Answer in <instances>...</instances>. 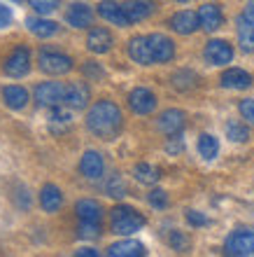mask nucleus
I'll return each mask as SVG.
<instances>
[{
  "label": "nucleus",
  "instance_id": "f257e3e1",
  "mask_svg": "<svg viewBox=\"0 0 254 257\" xmlns=\"http://www.w3.org/2000/svg\"><path fill=\"white\" fill-rule=\"evenodd\" d=\"M124 126V115L114 101L101 98L87 112V128L101 141H114Z\"/></svg>",
  "mask_w": 254,
  "mask_h": 257
},
{
  "label": "nucleus",
  "instance_id": "f03ea898",
  "mask_svg": "<svg viewBox=\"0 0 254 257\" xmlns=\"http://www.w3.org/2000/svg\"><path fill=\"white\" fill-rule=\"evenodd\" d=\"M110 227L114 234L128 236L133 231H140L145 227V217L133 208V206H114L110 213Z\"/></svg>",
  "mask_w": 254,
  "mask_h": 257
},
{
  "label": "nucleus",
  "instance_id": "7ed1b4c3",
  "mask_svg": "<svg viewBox=\"0 0 254 257\" xmlns=\"http://www.w3.org/2000/svg\"><path fill=\"white\" fill-rule=\"evenodd\" d=\"M38 66L45 75H68L70 70L75 68V61L70 59L68 54L59 52V49H52V47H42L38 52Z\"/></svg>",
  "mask_w": 254,
  "mask_h": 257
},
{
  "label": "nucleus",
  "instance_id": "20e7f679",
  "mask_svg": "<svg viewBox=\"0 0 254 257\" xmlns=\"http://www.w3.org/2000/svg\"><path fill=\"white\" fill-rule=\"evenodd\" d=\"M3 73L7 77H14V80L26 77L31 73V49L26 45H17L3 61Z\"/></svg>",
  "mask_w": 254,
  "mask_h": 257
},
{
  "label": "nucleus",
  "instance_id": "39448f33",
  "mask_svg": "<svg viewBox=\"0 0 254 257\" xmlns=\"http://www.w3.org/2000/svg\"><path fill=\"white\" fill-rule=\"evenodd\" d=\"M224 252L233 257H247L254 255V229L252 227H240L231 231L224 241Z\"/></svg>",
  "mask_w": 254,
  "mask_h": 257
},
{
  "label": "nucleus",
  "instance_id": "423d86ee",
  "mask_svg": "<svg viewBox=\"0 0 254 257\" xmlns=\"http://www.w3.org/2000/svg\"><path fill=\"white\" fill-rule=\"evenodd\" d=\"M35 103L40 108H56L66 105V84L63 82H42L35 87Z\"/></svg>",
  "mask_w": 254,
  "mask_h": 257
},
{
  "label": "nucleus",
  "instance_id": "0eeeda50",
  "mask_svg": "<svg viewBox=\"0 0 254 257\" xmlns=\"http://www.w3.org/2000/svg\"><path fill=\"white\" fill-rule=\"evenodd\" d=\"M149 49H152L154 63H168L175 59V42L163 33H152L147 35Z\"/></svg>",
  "mask_w": 254,
  "mask_h": 257
},
{
  "label": "nucleus",
  "instance_id": "6e6552de",
  "mask_svg": "<svg viewBox=\"0 0 254 257\" xmlns=\"http://www.w3.org/2000/svg\"><path fill=\"white\" fill-rule=\"evenodd\" d=\"M203 56L212 66H226V63L233 61V47L226 40H210L203 49Z\"/></svg>",
  "mask_w": 254,
  "mask_h": 257
},
{
  "label": "nucleus",
  "instance_id": "1a4fd4ad",
  "mask_svg": "<svg viewBox=\"0 0 254 257\" xmlns=\"http://www.w3.org/2000/svg\"><path fill=\"white\" fill-rule=\"evenodd\" d=\"M128 108L133 110L135 115H149L156 108V96L147 87H135L128 94Z\"/></svg>",
  "mask_w": 254,
  "mask_h": 257
},
{
  "label": "nucleus",
  "instance_id": "9d476101",
  "mask_svg": "<svg viewBox=\"0 0 254 257\" xmlns=\"http://www.w3.org/2000/svg\"><path fill=\"white\" fill-rule=\"evenodd\" d=\"M80 173L87 178V180H101L103 173H105V162H103L101 152L87 150L80 159Z\"/></svg>",
  "mask_w": 254,
  "mask_h": 257
},
{
  "label": "nucleus",
  "instance_id": "9b49d317",
  "mask_svg": "<svg viewBox=\"0 0 254 257\" xmlns=\"http://www.w3.org/2000/svg\"><path fill=\"white\" fill-rule=\"evenodd\" d=\"M184 124H187V115L177 108H170V110H166V112H161L159 119H156L159 131L161 134H166V136L180 134L182 128H184Z\"/></svg>",
  "mask_w": 254,
  "mask_h": 257
},
{
  "label": "nucleus",
  "instance_id": "f8f14e48",
  "mask_svg": "<svg viewBox=\"0 0 254 257\" xmlns=\"http://www.w3.org/2000/svg\"><path fill=\"white\" fill-rule=\"evenodd\" d=\"M91 101V89L84 82H70L66 84V105L70 110H84Z\"/></svg>",
  "mask_w": 254,
  "mask_h": 257
},
{
  "label": "nucleus",
  "instance_id": "ddd939ff",
  "mask_svg": "<svg viewBox=\"0 0 254 257\" xmlns=\"http://www.w3.org/2000/svg\"><path fill=\"white\" fill-rule=\"evenodd\" d=\"M112 45H114V38H112V33H110L107 28L96 26V28L89 31L87 49L91 52V54H107V52L112 49Z\"/></svg>",
  "mask_w": 254,
  "mask_h": 257
},
{
  "label": "nucleus",
  "instance_id": "4468645a",
  "mask_svg": "<svg viewBox=\"0 0 254 257\" xmlns=\"http://www.w3.org/2000/svg\"><path fill=\"white\" fill-rule=\"evenodd\" d=\"M121 7H124L128 24H138V21H145L147 17H152L156 10V3L154 0H126V3H121Z\"/></svg>",
  "mask_w": 254,
  "mask_h": 257
},
{
  "label": "nucleus",
  "instance_id": "2eb2a0df",
  "mask_svg": "<svg viewBox=\"0 0 254 257\" xmlns=\"http://www.w3.org/2000/svg\"><path fill=\"white\" fill-rule=\"evenodd\" d=\"M170 28L180 35H191L201 28V21H198V12H191V10H182V12H175L170 17Z\"/></svg>",
  "mask_w": 254,
  "mask_h": 257
},
{
  "label": "nucleus",
  "instance_id": "dca6fc26",
  "mask_svg": "<svg viewBox=\"0 0 254 257\" xmlns=\"http://www.w3.org/2000/svg\"><path fill=\"white\" fill-rule=\"evenodd\" d=\"M126 49H128V56H131V61L133 63H140V66H152L154 63L147 35H135V38H131Z\"/></svg>",
  "mask_w": 254,
  "mask_h": 257
},
{
  "label": "nucleus",
  "instance_id": "f3484780",
  "mask_svg": "<svg viewBox=\"0 0 254 257\" xmlns=\"http://www.w3.org/2000/svg\"><path fill=\"white\" fill-rule=\"evenodd\" d=\"M66 24L73 28H89L94 24V10L87 3H73L66 12Z\"/></svg>",
  "mask_w": 254,
  "mask_h": 257
},
{
  "label": "nucleus",
  "instance_id": "a211bd4d",
  "mask_svg": "<svg viewBox=\"0 0 254 257\" xmlns=\"http://www.w3.org/2000/svg\"><path fill=\"white\" fill-rule=\"evenodd\" d=\"M0 96H3V103H5L10 110H14V112L24 110L28 105V101H31L28 91L24 87H19V84H7V87H3Z\"/></svg>",
  "mask_w": 254,
  "mask_h": 257
},
{
  "label": "nucleus",
  "instance_id": "6ab92c4d",
  "mask_svg": "<svg viewBox=\"0 0 254 257\" xmlns=\"http://www.w3.org/2000/svg\"><path fill=\"white\" fill-rule=\"evenodd\" d=\"M61 206H63V192L59 190V185L47 183L42 185L40 190V208L45 213H59Z\"/></svg>",
  "mask_w": 254,
  "mask_h": 257
},
{
  "label": "nucleus",
  "instance_id": "aec40b11",
  "mask_svg": "<svg viewBox=\"0 0 254 257\" xmlns=\"http://www.w3.org/2000/svg\"><path fill=\"white\" fill-rule=\"evenodd\" d=\"M198 21H201L203 31L212 33V31H217V28L224 24V14H221L219 5H214V3H205V5H201V10H198Z\"/></svg>",
  "mask_w": 254,
  "mask_h": 257
},
{
  "label": "nucleus",
  "instance_id": "412c9836",
  "mask_svg": "<svg viewBox=\"0 0 254 257\" xmlns=\"http://www.w3.org/2000/svg\"><path fill=\"white\" fill-rule=\"evenodd\" d=\"M98 14H101L105 21H110V24H114V26H119V28L131 26L126 19V14H124V7H121L119 3H114V0H103V3H98Z\"/></svg>",
  "mask_w": 254,
  "mask_h": 257
},
{
  "label": "nucleus",
  "instance_id": "4be33fe9",
  "mask_svg": "<svg viewBox=\"0 0 254 257\" xmlns=\"http://www.w3.org/2000/svg\"><path fill=\"white\" fill-rule=\"evenodd\" d=\"M224 89H249L252 87V75L242 68H228L219 77Z\"/></svg>",
  "mask_w": 254,
  "mask_h": 257
},
{
  "label": "nucleus",
  "instance_id": "5701e85b",
  "mask_svg": "<svg viewBox=\"0 0 254 257\" xmlns=\"http://www.w3.org/2000/svg\"><path fill=\"white\" fill-rule=\"evenodd\" d=\"M26 28L35 35V38H42V40L59 33V24H56V21H52V19H45L42 14H38V17H28V19H26Z\"/></svg>",
  "mask_w": 254,
  "mask_h": 257
},
{
  "label": "nucleus",
  "instance_id": "b1692460",
  "mask_svg": "<svg viewBox=\"0 0 254 257\" xmlns=\"http://www.w3.org/2000/svg\"><path fill=\"white\" fill-rule=\"evenodd\" d=\"M75 213L82 222H101L103 220V206L94 199H80L75 203Z\"/></svg>",
  "mask_w": 254,
  "mask_h": 257
},
{
  "label": "nucleus",
  "instance_id": "393cba45",
  "mask_svg": "<svg viewBox=\"0 0 254 257\" xmlns=\"http://www.w3.org/2000/svg\"><path fill=\"white\" fill-rule=\"evenodd\" d=\"M145 245L140 241H133V238H126V241H117L107 248V255L110 257H140L145 255Z\"/></svg>",
  "mask_w": 254,
  "mask_h": 257
},
{
  "label": "nucleus",
  "instance_id": "a878e982",
  "mask_svg": "<svg viewBox=\"0 0 254 257\" xmlns=\"http://www.w3.org/2000/svg\"><path fill=\"white\" fill-rule=\"evenodd\" d=\"M238 45L245 54L254 52V24H249L245 17L238 19Z\"/></svg>",
  "mask_w": 254,
  "mask_h": 257
},
{
  "label": "nucleus",
  "instance_id": "bb28decb",
  "mask_svg": "<svg viewBox=\"0 0 254 257\" xmlns=\"http://www.w3.org/2000/svg\"><path fill=\"white\" fill-rule=\"evenodd\" d=\"M133 176H135V180L142 183V185H154L161 178V171L156 169V166H152V164H147V162H140V164H135Z\"/></svg>",
  "mask_w": 254,
  "mask_h": 257
},
{
  "label": "nucleus",
  "instance_id": "cd10ccee",
  "mask_svg": "<svg viewBox=\"0 0 254 257\" xmlns=\"http://www.w3.org/2000/svg\"><path fill=\"white\" fill-rule=\"evenodd\" d=\"M170 84H173L177 91H189V89H194L196 84H198V75H196L194 70H177V73H173V77H170Z\"/></svg>",
  "mask_w": 254,
  "mask_h": 257
},
{
  "label": "nucleus",
  "instance_id": "c85d7f7f",
  "mask_svg": "<svg viewBox=\"0 0 254 257\" xmlns=\"http://www.w3.org/2000/svg\"><path fill=\"white\" fill-rule=\"evenodd\" d=\"M198 155L203 157V159H214V157L219 155V141L214 138L212 134H203L201 138H198Z\"/></svg>",
  "mask_w": 254,
  "mask_h": 257
},
{
  "label": "nucleus",
  "instance_id": "c756f323",
  "mask_svg": "<svg viewBox=\"0 0 254 257\" xmlns=\"http://www.w3.org/2000/svg\"><path fill=\"white\" fill-rule=\"evenodd\" d=\"M12 201L19 210H31V206H33V196H31V192H28L26 185H21V183L14 185L12 187Z\"/></svg>",
  "mask_w": 254,
  "mask_h": 257
},
{
  "label": "nucleus",
  "instance_id": "7c9ffc66",
  "mask_svg": "<svg viewBox=\"0 0 254 257\" xmlns=\"http://www.w3.org/2000/svg\"><path fill=\"white\" fill-rule=\"evenodd\" d=\"M105 192H107V196H112V199L126 196V183H124V178H121L119 173H112L105 183Z\"/></svg>",
  "mask_w": 254,
  "mask_h": 257
},
{
  "label": "nucleus",
  "instance_id": "2f4dec72",
  "mask_svg": "<svg viewBox=\"0 0 254 257\" xmlns=\"http://www.w3.org/2000/svg\"><path fill=\"white\" fill-rule=\"evenodd\" d=\"M226 138L233 143H247L249 141V128L242 122H228L226 124Z\"/></svg>",
  "mask_w": 254,
  "mask_h": 257
},
{
  "label": "nucleus",
  "instance_id": "473e14b6",
  "mask_svg": "<svg viewBox=\"0 0 254 257\" xmlns=\"http://www.w3.org/2000/svg\"><path fill=\"white\" fill-rule=\"evenodd\" d=\"M28 5L33 7L38 14H52L54 10H59V5H61V0H28Z\"/></svg>",
  "mask_w": 254,
  "mask_h": 257
},
{
  "label": "nucleus",
  "instance_id": "72a5a7b5",
  "mask_svg": "<svg viewBox=\"0 0 254 257\" xmlns=\"http://www.w3.org/2000/svg\"><path fill=\"white\" fill-rule=\"evenodd\" d=\"M77 236L80 238H98L101 236V222H82L80 220Z\"/></svg>",
  "mask_w": 254,
  "mask_h": 257
},
{
  "label": "nucleus",
  "instance_id": "f704fd0d",
  "mask_svg": "<svg viewBox=\"0 0 254 257\" xmlns=\"http://www.w3.org/2000/svg\"><path fill=\"white\" fill-rule=\"evenodd\" d=\"M168 243H170V248L177 252H187L189 250V238L182 234V231H170V236H168Z\"/></svg>",
  "mask_w": 254,
  "mask_h": 257
},
{
  "label": "nucleus",
  "instance_id": "c9c22d12",
  "mask_svg": "<svg viewBox=\"0 0 254 257\" xmlns=\"http://www.w3.org/2000/svg\"><path fill=\"white\" fill-rule=\"evenodd\" d=\"M147 201H149V206H152V208L163 210L168 206V194L163 190H159V187H156V190H152L147 194Z\"/></svg>",
  "mask_w": 254,
  "mask_h": 257
},
{
  "label": "nucleus",
  "instance_id": "e433bc0d",
  "mask_svg": "<svg viewBox=\"0 0 254 257\" xmlns=\"http://www.w3.org/2000/svg\"><path fill=\"white\" fill-rule=\"evenodd\" d=\"M82 73L87 75L89 80H103L105 77V70H103L101 63L96 61H84V66H82Z\"/></svg>",
  "mask_w": 254,
  "mask_h": 257
},
{
  "label": "nucleus",
  "instance_id": "4c0bfd02",
  "mask_svg": "<svg viewBox=\"0 0 254 257\" xmlns=\"http://www.w3.org/2000/svg\"><path fill=\"white\" fill-rule=\"evenodd\" d=\"M182 150H184V141H182V136L180 134L170 136V141L166 143V152H168V155H180Z\"/></svg>",
  "mask_w": 254,
  "mask_h": 257
},
{
  "label": "nucleus",
  "instance_id": "58836bf2",
  "mask_svg": "<svg viewBox=\"0 0 254 257\" xmlns=\"http://www.w3.org/2000/svg\"><path fill=\"white\" fill-rule=\"evenodd\" d=\"M238 110H240V115L245 117L247 122L254 124V98H245V101H240Z\"/></svg>",
  "mask_w": 254,
  "mask_h": 257
},
{
  "label": "nucleus",
  "instance_id": "ea45409f",
  "mask_svg": "<svg viewBox=\"0 0 254 257\" xmlns=\"http://www.w3.org/2000/svg\"><path fill=\"white\" fill-rule=\"evenodd\" d=\"M187 222L191 224V227H205L210 220H207L203 213H198V210H187Z\"/></svg>",
  "mask_w": 254,
  "mask_h": 257
},
{
  "label": "nucleus",
  "instance_id": "a19ab883",
  "mask_svg": "<svg viewBox=\"0 0 254 257\" xmlns=\"http://www.w3.org/2000/svg\"><path fill=\"white\" fill-rule=\"evenodd\" d=\"M12 19H14L12 10H10L5 3H0V28H7L10 24H12Z\"/></svg>",
  "mask_w": 254,
  "mask_h": 257
},
{
  "label": "nucleus",
  "instance_id": "79ce46f5",
  "mask_svg": "<svg viewBox=\"0 0 254 257\" xmlns=\"http://www.w3.org/2000/svg\"><path fill=\"white\" fill-rule=\"evenodd\" d=\"M242 17H245L249 24H254V0H249L247 5H245V12H242Z\"/></svg>",
  "mask_w": 254,
  "mask_h": 257
},
{
  "label": "nucleus",
  "instance_id": "37998d69",
  "mask_svg": "<svg viewBox=\"0 0 254 257\" xmlns=\"http://www.w3.org/2000/svg\"><path fill=\"white\" fill-rule=\"evenodd\" d=\"M77 255H87V257H96V255H98V250H94V248H82V250H77Z\"/></svg>",
  "mask_w": 254,
  "mask_h": 257
},
{
  "label": "nucleus",
  "instance_id": "c03bdc74",
  "mask_svg": "<svg viewBox=\"0 0 254 257\" xmlns=\"http://www.w3.org/2000/svg\"><path fill=\"white\" fill-rule=\"evenodd\" d=\"M175 3H189V0H175Z\"/></svg>",
  "mask_w": 254,
  "mask_h": 257
},
{
  "label": "nucleus",
  "instance_id": "a18cd8bd",
  "mask_svg": "<svg viewBox=\"0 0 254 257\" xmlns=\"http://www.w3.org/2000/svg\"><path fill=\"white\" fill-rule=\"evenodd\" d=\"M12 3H19V0H12Z\"/></svg>",
  "mask_w": 254,
  "mask_h": 257
}]
</instances>
